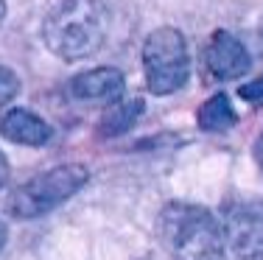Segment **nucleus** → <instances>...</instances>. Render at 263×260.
<instances>
[{
    "instance_id": "9",
    "label": "nucleus",
    "mask_w": 263,
    "mask_h": 260,
    "mask_svg": "<svg viewBox=\"0 0 263 260\" xmlns=\"http://www.w3.org/2000/svg\"><path fill=\"white\" fill-rule=\"evenodd\" d=\"M143 112V101H112V107L104 112L101 117V126H98V132H101V137H118V134L129 132L132 123L137 121V115Z\"/></svg>"
},
{
    "instance_id": "6",
    "label": "nucleus",
    "mask_w": 263,
    "mask_h": 260,
    "mask_svg": "<svg viewBox=\"0 0 263 260\" xmlns=\"http://www.w3.org/2000/svg\"><path fill=\"white\" fill-rule=\"evenodd\" d=\"M204 62H208V70L216 78H238L249 70V53L247 48L241 45V39H235L227 31H218L210 39L208 53H204Z\"/></svg>"
},
{
    "instance_id": "10",
    "label": "nucleus",
    "mask_w": 263,
    "mask_h": 260,
    "mask_svg": "<svg viewBox=\"0 0 263 260\" xmlns=\"http://www.w3.org/2000/svg\"><path fill=\"white\" fill-rule=\"evenodd\" d=\"M235 123V109L227 95H213L199 109V126L204 132H227Z\"/></svg>"
},
{
    "instance_id": "15",
    "label": "nucleus",
    "mask_w": 263,
    "mask_h": 260,
    "mask_svg": "<svg viewBox=\"0 0 263 260\" xmlns=\"http://www.w3.org/2000/svg\"><path fill=\"white\" fill-rule=\"evenodd\" d=\"M258 159L263 163V137H260V143H258Z\"/></svg>"
},
{
    "instance_id": "7",
    "label": "nucleus",
    "mask_w": 263,
    "mask_h": 260,
    "mask_svg": "<svg viewBox=\"0 0 263 260\" xmlns=\"http://www.w3.org/2000/svg\"><path fill=\"white\" fill-rule=\"evenodd\" d=\"M70 92L79 101H115L123 95V76L115 67H96L79 73L70 82Z\"/></svg>"
},
{
    "instance_id": "8",
    "label": "nucleus",
    "mask_w": 263,
    "mask_h": 260,
    "mask_svg": "<svg viewBox=\"0 0 263 260\" xmlns=\"http://www.w3.org/2000/svg\"><path fill=\"white\" fill-rule=\"evenodd\" d=\"M0 134L20 146H42L51 140L53 132L40 115L28 112V109H11L0 121Z\"/></svg>"
},
{
    "instance_id": "13",
    "label": "nucleus",
    "mask_w": 263,
    "mask_h": 260,
    "mask_svg": "<svg viewBox=\"0 0 263 260\" xmlns=\"http://www.w3.org/2000/svg\"><path fill=\"white\" fill-rule=\"evenodd\" d=\"M6 179H9V163H6L3 151H0V188L6 185Z\"/></svg>"
},
{
    "instance_id": "11",
    "label": "nucleus",
    "mask_w": 263,
    "mask_h": 260,
    "mask_svg": "<svg viewBox=\"0 0 263 260\" xmlns=\"http://www.w3.org/2000/svg\"><path fill=\"white\" fill-rule=\"evenodd\" d=\"M17 90H20L17 76L11 70H6V67H0V107H6V104L17 95Z\"/></svg>"
},
{
    "instance_id": "1",
    "label": "nucleus",
    "mask_w": 263,
    "mask_h": 260,
    "mask_svg": "<svg viewBox=\"0 0 263 260\" xmlns=\"http://www.w3.org/2000/svg\"><path fill=\"white\" fill-rule=\"evenodd\" d=\"M106 26H109V14L101 0H62L45 17L42 39L48 51L59 59L76 62L104 45Z\"/></svg>"
},
{
    "instance_id": "16",
    "label": "nucleus",
    "mask_w": 263,
    "mask_h": 260,
    "mask_svg": "<svg viewBox=\"0 0 263 260\" xmlns=\"http://www.w3.org/2000/svg\"><path fill=\"white\" fill-rule=\"evenodd\" d=\"M3 14H6V6H3V0H0V20H3Z\"/></svg>"
},
{
    "instance_id": "4",
    "label": "nucleus",
    "mask_w": 263,
    "mask_h": 260,
    "mask_svg": "<svg viewBox=\"0 0 263 260\" xmlns=\"http://www.w3.org/2000/svg\"><path fill=\"white\" fill-rule=\"evenodd\" d=\"M146 82L154 95L177 92L187 78V48L177 28H157L143 45Z\"/></svg>"
},
{
    "instance_id": "5",
    "label": "nucleus",
    "mask_w": 263,
    "mask_h": 260,
    "mask_svg": "<svg viewBox=\"0 0 263 260\" xmlns=\"http://www.w3.org/2000/svg\"><path fill=\"white\" fill-rule=\"evenodd\" d=\"M224 244L238 260H263V202H241L230 210Z\"/></svg>"
},
{
    "instance_id": "2",
    "label": "nucleus",
    "mask_w": 263,
    "mask_h": 260,
    "mask_svg": "<svg viewBox=\"0 0 263 260\" xmlns=\"http://www.w3.org/2000/svg\"><path fill=\"white\" fill-rule=\"evenodd\" d=\"M157 235L171 260H221L224 235L216 215L202 204L174 202L160 213Z\"/></svg>"
},
{
    "instance_id": "12",
    "label": "nucleus",
    "mask_w": 263,
    "mask_h": 260,
    "mask_svg": "<svg viewBox=\"0 0 263 260\" xmlns=\"http://www.w3.org/2000/svg\"><path fill=\"white\" fill-rule=\"evenodd\" d=\"M241 95L247 98V101H263V76L255 78V82H249V84H243Z\"/></svg>"
},
{
    "instance_id": "14",
    "label": "nucleus",
    "mask_w": 263,
    "mask_h": 260,
    "mask_svg": "<svg viewBox=\"0 0 263 260\" xmlns=\"http://www.w3.org/2000/svg\"><path fill=\"white\" fill-rule=\"evenodd\" d=\"M6 238H9V232H6V224L0 221V249L6 246Z\"/></svg>"
},
{
    "instance_id": "3",
    "label": "nucleus",
    "mask_w": 263,
    "mask_h": 260,
    "mask_svg": "<svg viewBox=\"0 0 263 260\" xmlns=\"http://www.w3.org/2000/svg\"><path fill=\"white\" fill-rule=\"evenodd\" d=\"M87 168L84 165H56V168L40 173V176L23 182L14 193L9 196V213L14 218H40L51 213L62 202H67L73 193H79L87 185Z\"/></svg>"
}]
</instances>
